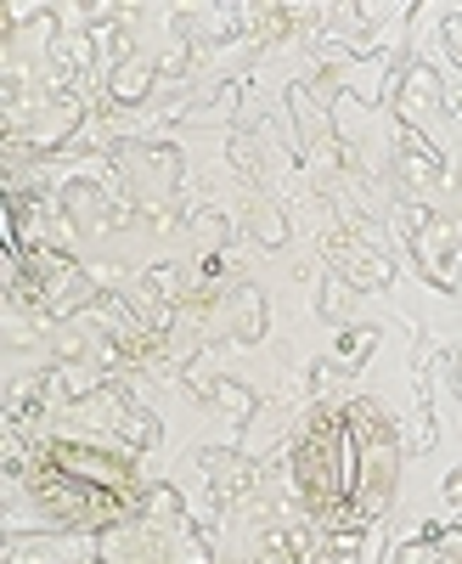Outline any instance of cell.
I'll return each instance as SVG.
<instances>
[{"instance_id":"6da1fadb","label":"cell","mask_w":462,"mask_h":564,"mask_svg":"<svg viewBox=\"0 0 462 564\" xmlns=\"http://www.w3.org/2000/svg\"><path fill=\"white\" fill-rule=\"evenodd\" d=\"M400 475L395 423L373 401H333L310 412L294 441V486L316 525L366 531L389 508Z\"/></svg>"},{"instance_id":"7a4b0ae2","label":"cell","mask_w":462,"mask_h":564,"mask_svg":"<svg viewBox=\"0 0 462 564\" xmlns=\"http://www.w3.org/2000/svg\"><path fill=\"white\" fill-rule=\"evenodd\" d=\"M29 491L57 525H74V531L119 525L142 508V480H135V468L124 457L102 452V446H79V441L45 446L29 468Z\"/></svg>"}]
</instances>
